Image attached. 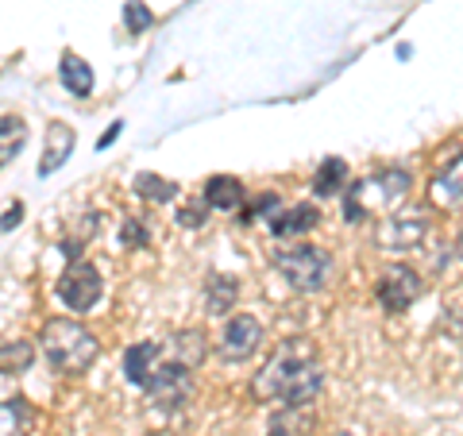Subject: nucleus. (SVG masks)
<instances>
[{
	"label": "nucleus",
	"mask_w": 463,
	"mask_h": 436,
	"mask_svg": "<svg viewBox=\"0 0 463 436\" xmlns=\"http://www.w3.org/2000/svg\"><path fill=\"white\" fill-rule=\"evenodd\" d=\"M325 390V371L317 359L313 344L301 336H289L274 347V355L267 359V367L251 379V394L263 402H282L294 410H306L309 402L321 398Z\"/></svg>",
	"instance_id": "obj_1"
},
{
	"label": "nucleus",
	"mask_w": 463,
	"mask_h": 436,
	"mask_svg": "<svg viewBox=\"0 0 463 436\" xmlns=\"http://www.w3.org/2000/svg\"><path fill=\"white\" fill-rule=\"evenodd\" d=\"M410 197V174L405 170H379L367 174L347 185L344 197V221L347 224H364V221H383V216L394 213L402 201Z\"/></svg>",
	"instance_id": "obj_2"
},
{
	"label": "nucleus",
	"mask_w": 463,
	"mask_h": 436,
	"mask_svg": "<svg viewBox=\"0 0 463 436\" xmlns=\"http://www.w3.org/2000/svg\"><path fill=\"white\" fill-rule=\"evenodd\" d=\"M39 352H43V359H47L54 371L81 374V371L93 367L100 344H97V336L85 325L70 321V317H54V321H47L39 328Z\"/></svg>",
	"instance_id": "obj_3"
},
{
	"label": "nucleus",
	"mask_w": 463,
	"mask_h": 436,
	"mask_svg": "<svg viewBox=\"0 0 463 436\" xmlns=\"http://www.w3.org/2000/svg\"><path fill=\"white\" fill-rule=\"evenodd\" d=\"M274 267H279L282 279L294 289H301V294H317V289H325L332 279L328 251H321V247H313V243L279 247V251H274Z\"/></svg>",
	"instance_id": "obj_4"
},
{
	"label": "nucleus",
	"mask_w": 463,
	"mask_h": 436,
	"mask_svg": "<svg viewBox=\"0 0 463 436\" xmlns=\"http://www.w3.org/2000/svg\"><path fill=\"white\" fill-rule=\"evenodd\" d=\"M100 294H105V282H100V270L93 263H70L66 274L58 279V301L66 305V309L74 313H90L93 305L100 301Z\"/></svg>",
	"instance_id": "obj_5"
},
{
	"label": "nucleus",
	"mask_w": 463,
	"mask_h": 436,
	"mask_svg": "<svg viewBox=\"0 0 463 436\" xmlns=\"http://www.w3.org/2000/svg\"><path fill=\"white\" fill-rule=\"evenodd\" d=\"M147 398L158 405V410L178 413L182 405L194 398V367H185V363H174L166 355V363L158 367V374H155L151 386H147Z\"/></svg>",
	"instance_id": "obj_6"
},
{
	"label": "nucleus",
	"mask_w": 463,
	"mask_h": 436,
	"mask_svg": "<svg viewBox=\"0 0 463 436\" xmlns=\"http://www.w3.org/2000/svg\"><path fill=\"white\" fill-rule=\"evenodd\" d=\"M429 236V216L425 213H390L379 221V240L383 251H394V255H405V251H417Z\"/></svg>",
	"instance_id": "obj_7"
},
{
	"label": "nucleus",
	"mask_w": 463,
	"mask_h": 436,
	"mask_svg": "<svg viewBox=\"0 0 463 436\" xmlns=\"http://www.w3.org/2000/svg\"><path fill=\"white\" fill-rule=\"evenodd\" d=\"M374 294H379L386 313H405L417 298H421V274L405 263H390L379 274V289H374Z\"/></svg>",
	"instance_id": "obj_8"
},
{
	"label": "nucleus",
	"mask_w": 463,
	"mask_h": 436,
	"mask_svg": "<svg viewBox=\"0 0 463 436\" xmlns=\"http://www.w3.org/2000/svg\"><path fill=\"white\" fill-rule=\"evenodd\" d=\"M259 344H263V325H259L255 317L240 313L224 325V336L216 344V352H221V359H228V363H243L259 352Z\"/></svg>",
	"instance_id": "obj_9"
},
{
	"label": "nucleus",
	"mask_w": 463,
	"mask_h": 436,
	"mask_svg": "<svg viewBox=\"0 0 463 436\" xmlns=\"http://www.w3.org/2000/svg\"><path fill=\"white\" fill-rule=\"evenodd\" d=\"M163 363H166V344L139 340V344H132L124 352V379L132 386H139V390H147Z\"/></svg>",
	"instance_id": "obj_10"
},
{
	"label": "nucleus",
	"mask_w": 463,
	"mask_h": 436,
	"mask_svg": "<svg viewBox=\"0 0 463 436\" xmlns=\"http://www.w3.org/2000/svg\"><path fill=\"white\" fill-rule=\"evenodd\" d=\"M429 201L437 209H463V155L452 158L429 185Z\"/></svg>",
	"instance_id": "obj_11"
},
{
	"label": "nucleus",
	"mask_w": 463,
	"mask_h": 436,
	"mask_svg": "<svg viewBox=\"0 0 463 436\" xmlns=\"http://www.w3.org/2000/svg\"><path fill=\"white\" fill-rule=\"evenodd\" d=\"M166 355L174 363H185V367H201L209 355V344H205V332H197V328H182V332H174V336L166 340Z\"/></svg>",
	"instance_id": "obj_12"
},
{
	"label": "nucleus",
	"mask_w": 463,
	"mask_h": 436,
	"mask_svg": "<svg viewBox=\"0 0 463 436\" xmlns=\"http://www.w3.org/2000/svg\"><path fill=\"white\" fill-rule=\"evenodd\" d=\"M267 224H270L274 236H282V240H289V236H306V232H313V228H317V209H313V205L279 209Z\"/></svg>",
	"instance_id": "obj_13"
},
{
	"label": "nucleus",
	"mask_w": 463,
	"mask_h": 436,
	"mask_svg": "<svg viewBox=\"0 0 463 436\" xmlns=\"http://www.w3.org/2000/svg\"><path fill=\"white\" fill-rule=\"evenodd\" d=\"M47 151H43V163H39V174H54L58 166L66 163L70 155H74V132H70V124H51L47 128Z\"/></svg>",
	"instance_id": "obj_14"
},
{
	"label": "nucleus",
	"mask_w": 463,
	"mask_h": 436,
	"mask_svg": "<svg viewBox=\"0 0 463 436\" xmlns=\"http://www.w3.org/2000/svg\"><path fill=\"white\" fill-rule=\"evenodd\" d=\"M236 298H240V286H236V279H228V274H213L205 282V309L213 317H224L232 305H236Z\"/></svg>",
	"instance_id": "obj_15"
},
{
	"label": "nucleus",
	"mask_w": 463,
	"mask_h": 436,
	"mask_svg": "<svg viewBox=\"0 0 463 436\" xmlns=\"http://www.w3.org/2000/svg\"><path fill=\"white\" fill-rule=\"evenodd\" d=\"M58 78H62V85L74 97H90L93 93V70H90V62L85 58H78V54H66L62 58V66H58Z\"/></svg>",
	"instance_id": "obj_16"
},
{
	"label": "nucleus",
	"mask_w": 463,
	"mask_h": 436,
	"mask_svg": "<svg viewBox=\"0 0 463 436\" xmlns=\"http://www.w3.org/2000/svg\"><path fill=\"white\" fill-rule=\"evenodd\" d=\"M205 205L224 209V213L240 209L243 205V185L236 178H224V174H216V178H209V185H205Z\"/></svg>",
	"instance_id": "obj_17"
},
{
	"label": "nucleus",
	"mask_w": 463,
	"mask_h": 436,
	"mask_svg": "<svg viewBox=\"0 0 463 436\" xmlns=\"http://www.w3.org/2000/svg\"><path fill=\"white\" fill-rule=\"evenodd\" d=\"M344 185H352L347 182V163L344 158H325V166L317 170V178H313L317 197H336Z\"/></svg>",
	"instance_id": "obj_18"
},
{
	"label": "nucleus",
	"mask_w": 463,
	"mask_h": 436,
	"mask_svg": "<svg viewBox=\"0 0 463 436\" xmlns=\"http://www.w3.org/2000/svg\"><path fill=\"white\" fill-rule=\"evenodd\" d=\"M24 143H27V124L20 120V116H5L0 120V163H12L20 151H24Z\"/></svg>",
	"instance_id": "obj_19"
},
{
	"label": "nucleus",
	"mask_w": 463,
	"mask_h": 436,
	"mask_svg": "<svg viewBox=\"0 0 463 436\" xmlns=\"http://www.w3.org/2000/svg\"><path fill=\"white\" fill-rule=\"evenodd\" d=\"M27 421H32V413H27V402L24 398H5V405H0V432H5V436H24Z\"/></svg>",
	"instance_id": "obj_20"
},
{
	"label": "nucleus",
	"mask_w": 463,
	"mask_h": 436,
	"mask_svg": "<svg viewBox=\"0 0 463 436\" xmlns=\"http://www.w3.org/2000/svg\"><path fill=\"white\" fill-rule=\"evenodd\" d=\"M136 194L139 197H147V201H158V205H166V201L178 197V185L166 182V178H158V174H136Z\"/></svg>",
	"instance_id": "obj_21"
},
{
	"label": "nucleus",
	"mask_w": 463,
	"mask_h": 436,
	"mask_svg": "<svg viewBox=\"0 0 463 436\" xmlns=\"http://www.w3.org/2000/svg\"><path fill=\"white\" fill-rule=\"evenodd\" d=\"M0 359H5V371H27L32 367V347H27L24 340H8L5 352H0Z\"/></svg>",
	"instance_id": "obj_22"
},
{
	"label": "nucleus",
	"mask_w": 463,
	"mask_h": 436,
	"mask_svg": "<svg viewBox=\"0 0 463 436\" xmlns=\"http://www.w3.org/2000/svg\"><path fill=\"white\" fill-rule=\"evenodd\" d=\"M267 436H298V429H294V405H286V413H279L270 421Z\"/></svg>",
	"instance_id": "obj_23"
},
{
	"label": "nucleus",
	"mask_w": 463,
	"mask_h": 436,
	"mask_svg": "<svg viewBox=\"0 0 463 436\" xmlns=\"http://www.w3.org/2000/svg\"><path fill=\"white\" fill-rule=\"evenodd\" d=\"M209 209H213V205H201V201H194V205H185V209L178 213V221H182L185 228H197V224H205V221H209V216H205Z\"/></svg>",
	"instance_id": "obj_24"
},
{
	"label": "nucleus",
	"mask_w": 463,
	"mask_h": 436,
	"mask_svg": "<svg viewBox=\"0 0 463 436\" xmlns=\"http://www.w3.org/2000/svg\"><path fill=\"white\" fill-rule=\"evenodd\" d=\"M124 16H128V27H136V32H139V27H147V24H151V12L143 8V5H128Z\"/></svg>",
	"instance_id": "obj_25"
},
{
	"label": "nucleus",
	"mask_w": 463,
	"mask_h": 436,
	"mask_svg": "<svg viewBox=\"0 0 463 436\" xmlns=\"http://www.w3.org/2000/svg\"><path fill=\"white\" fill-rule=\"evenodd\" d=\"M20 216H24V205H20V201H16V205H8V216H5V232H12V228H16V224H20Z\"/></svg>",
	"instance_id": "obj_26"
},
{
	"label": "nucleus",
	"mask_w": 463,
	"mask_h": 436,
	"mask_svg": "<svg viewBox=\"0 0 463 436\" xmlns=\"http://www.w3.org/2000/svg\"><path fill=\"white\" fill-rule=\"evenodd\" d=\"M124 240H128V243H136V240L143 243V240H147V232L136 228V224H128V228H124Z\"/></svg>",
	"instance_id": "obj_27"
},
{
	"label": "nucleus",
	"mask_w": 463,
	"mask_h": 436,
	"mask_svg": "<svg viewBox=\"0 0 463 436\" xmlns=\"http://www.w3.org/2000/svg\"><path fill=\"white\" fill-rule=\"evenodd\" d=\"M456 255L463 259V232H459V236H456Z\"/></svg>",
	"instance_id": "obj_28"
},
{
	"label": "nucleus",
	"mask_w": 463,
	"mask_h": 436,
	"mask_svg": "<svg viewBox=\"0 0 463 436\" xmlns=\"http://www.w3.org/2000/svg\"><path fill=\"white\" fill-rule=\"evenodd\" d=\"M336 436H352V432H336Z\"/></svg>",
	"instance_id": "obj_29"
}]
</instances>
